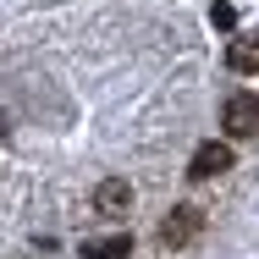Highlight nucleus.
<instances>
[{"label": "nucleus", "mask_w": 259, "mask_h": 259, "mask_svg": "<svg viewBox=\"0 0 259 259\" xmlns=\"http://www.w3.org/2000/svg\"><path fill=\"white\" fill-rule=\"evenodd\" d=\"M221 127H226V138H254L259 133V94H232L226 110H221Z\"/></svg>", "instance_id": "f257e3e1"}, {"label": "nucleus", "mask_w": 259, "mask_h": 259, "mask_svg": "<svg viewBox=\"0 0 259 259\" xmlns=\"http://www.w3.org/2000/svg\"><path fill=\"white\" fill-rule=\"evenodd\" d=\"M199 226H204V215H199V209H193V204H177L165 221H160V243H165V248H182V243H193V237H199Z\"/></svg>", "instance_id": "f03ea898"}, {"label": "nucleus", "mask_w": 259, "mask_h": 259, "mask_svg": "<svg viewBox=\"0 0 259 259\" xmlns=\"http://www.w3.org/2000/svg\"><path fill=\"white\" fill-rule=\"evenodd\" d=\"M221 171H232V149L226 144H199L193 149V165H188V177H221Z\"/></svg>", "instance_id": "7ed1b4c3"}, {"label": "nucleus", "mask_w": 259, "mask_h": 259, "mask_svg": "<svg viewBox=\"0 0 259 259\" xmlns=\"http://www.w3.org/2000/svg\"><path fill=\"white\" fill-rule=\"evenodd\" d=\"M94 204H100V215H121V209L133 204V188H127V182H100Z\"/></svg>", "instance_id": "20e7f679"}, {"label": "nucleus", "mask_w": 259, "mask_h": 259, "mask_svg": "<svg viewBox=\"0 0 259 259\" xmlns=\"http://www.w3.org/2000/svg\"><path fill=\"white\" fill-rule=\"evenodd\" d=\"M226 66L232 72H259V39H232L226 45Z\"/></svg>", "instance_id": "39448f33"}, {"label": "nucleus", "mask_w": 259, "mask_h": 259, "mask_svg": "<svg viewBox=\"0 0 259 259\" xmlns=\"http://www.w3.org/2000/svg\"><path fill=\"white\" fill-rule=\"evenodd\" d=\"M133 254V237L127 232H116V237H100V243H89V259H127Z\"/></svg>", "instance_id": "423d86ee"}]
</instances>
